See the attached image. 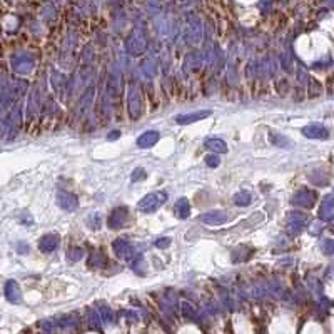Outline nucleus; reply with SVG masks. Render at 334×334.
Returning <instances> with one entry per match:
<instances>
[{
  "label": "nucleus",
  "instance_id": "1",
  "mask_svg": "<svg viewBox=\"0 0 334 334\" xmlns=\"http://www.w3.org/2000/svg\"><path fill=\"white\" fill-rule=\"evenodd\" d=\"M167 199V194L166 192H152L149 195H146L144 199L139 203V209L142 213H154V211H157L161 206L166 203Z\"/></svg>",
  "mask_w": 334,
  "mask_h": 334
},
{
  "label": "nucleus",
  "instance_id": "2",
  "mask_svg": "<svg viewBox=\"0 0 334 334\" xmlns=\"http://www.w3.org/2000/svg\"><path fill=\"white\" fill-rule=\"evenodd\" d=\"M229 219H231V216H229V213H226V211H213V213L201 216V221L206 222V224H211V226H222Z\"/></svg>",
  "mask_w": 334,
  "mask_h": 334
},
{
  "label": "nucleus",
  "instance_id": "3",
  "mask_svg": "<svg viewBox=\"0 0 334 334\" xmlns=\"http://www.w3.org/2000/svg\"><path fill=\"white\" fill-rule=\"evenodd\" d=\"M316 201V194L309 189H301L296 192V195L293 197V203L298 206H303V208H311Z\"/></svg>",
  "mask_w": 334,
  "mask_h": 334
},
{
  "label": "nucleus",
  "instance_id": "4",
  "mask_svg": "<svg viewBox=\"0 0 334 334\" xmlns=\"http://www.w3.org/2000/svg\"><path fill=\"white\" fill-rule=\"evenodd\" d=\"M319 217L322 221L334 219V195H326L321 203L319 208Z\"/></svg>",
  "mask_w": 334,
  "mask_h": 334
},
{
  "label": "nucleus",
  "instance_id": "5",
  "mask_svg": "<svg viewBox=\"0 0 334 334\" xmlns=\"http://www.w3.org/2000/svg\"><path fill=\"white\" fill-rule=\"evenodd\" d=\"M304 136L309 137V139H327L329 132H327L326 127H322L321 124H311L304 127Z\"/></svg>",
  "mask_w": 334,
  "mask_h": 334
},
{
  "label": "nucleus",
  "instance_id": "6",
  "mask_svg": "<svg viewBox=\"0 0 334 334\" xmlns=\"http://www.w3.org/2000/svg\"><path fill=\"white\" fill-rule=\"evenodd\" d=\"M12 65H14V69L17 72H20V74H25V72H29L30 69H32V65H34V60H32V57L30 55H27V54H22V55H17L15 59L12 60Z\"/></svg>",
  "mask_w": 334,
  "mask_h": 334
},
{
  "label": "nucleus",
  "instance_id": "7",
  "mask_svg": "<svg viewBox=\"0 0 334 334\" xmlns=\"http://www.w3.org/2000/svg\"><path fill=\"white\" fill-rule=\"evenodd\" d=\"M127 221V209L125 208H119L115 209L112 214L109 217V226L112 227V229H119L125 224Z\"/></svg>",
  "mask_w": 334,
  "mask_h": 334
},
{
  "label": "nucleus",
  "instance_id": "8",
  "mask_svg": "<svg viewBox=\"0 0 334 334\" xmlns=\"http://www.w3.org/2000/svg\"><path fill=\"white\" fill-rule=\"evenodd\" d=\"M59 246V236L55 234H45L39 242V249L42 252H52Z\"/></svg>",
  "mask_w": 334,
  "mask_h": 334
},
{
  "label": "nucleus",
  "instance_id": "9",
  "mask_svg": "<svg viewBox=\"0 0 334 334\" xmlns=\"http://www.w3.org/2000/svg\"><path fill=\"white\" fill-rule=\"evenodd\" d=\"M211 112L209 110H201V112H194V114H185V115H177L176 122L177 124H192L195 120H203L206 117H209Z\"/></svg>",
  "mask_w": 334,
  "mask_h": 334
},
{
  "label": "nucleus",
  "instance_id": "10",
  "mask_svg": "<svg viewBox=\"0 0 334 334\" xmlns=\"http://www.w3.org/2000/svg\"><path fill=\"white\" fill-rule=\"evenodd\" d=\"M57 201H59L60 208L65 211H74L77 208V197L72 194H65V192H59L57 195Z\"/></svg>",
  "mask_w": 334,
  "mask_h": 334
},
{
  "label": "nucleus",
  "instance_id": "11",
  "mask_svg": "<svg viewBox=\"0 0 334 334\" xmlns=\"http://www.w3.org/2000/svg\"><path fill=\"white\" fill-rule=\"evenodd\" d=\"M159 141V134L156 130H147L144 132L139 139H137V146L139 147H152Z\"/></svg>",
  "mask_w": 334,
  "mask_h": 334
},
{
  "label": "nucleus",
  "instance_id": "12",
  "mask_svg": "<svg viewBox=\"0 0 334 334\" xmlns=\"http://www.w3.org/2000/svg\"><path fill=\"white\" fill-rule=\"evenodd\" d=\"M114 251L119 257H129L132 254V247L130 244L124 241V239H117L114 242Z\"/></svg>",
  "mask_w": 334,
  "mask_h": 334
},
{
  "label": "nucleus",
  "instance_id": "13",
  "mask_svg": "<svg viewBox=\"0 0 334 334\" xmlns=\"http://www.w3.org/2000/svg\"><path fill=\"white\" fill-rule=\"evenodd\" d=\"M129 105H130V115L137 117L141 110V102H139V92L134 87H130V95H129Z\"/></svg>",
  "mask_w": 334,
  "mask_h": 334
},
{
  "label": "nucleus",
  "instance_id": "14",
  "mask_svg": "<svg viewBox=\"0 0 334 334\" xmlns=\"http://www.w3.org/2000/svg\"><path fill=\"white\" fill-rule=\"evenodd\" d=\"M5 294H7V298L12 301V303H19V299H20L19 284L15 283V281H9V283L5 284Z\"/></svg>",
  "mask_w": 334,
  "mask_h": 334
},
{
  "label": "nucleus",
  "instance_id": "15",
  "mask_svg": "<svg viewBox=\"0 0 334 334\" xmlns=\"http://www.w3.org/2000/svg\"><path fill=\"white\" fill-rule=\"evenodd\" d=\"M174 211H176L177 217H181V219H185V217H189V213H190V208H189V203L185 199H179L176 206H174Z\"/></svg>",
  "mask_w": 334,
  "mask_h": 334
},
{
  "label": "nucleus",
  "instance_id": "16",
  "mask_svg": "<svg viewBox=\"0 0 334 334\" xmlns=\"http://www.w3.org/2000/svg\"><path fill=\"white\" fill-rule=\"evenodd\" d=\"M144 47H146V42L139 40V39H134V37L127 42V49L132 52V55H141V52L144 50Z\"/></svg>",
  "mask_w": 334,
  "mask_h": 334
},
{
  "label": "nucleus",
  "instance_id": "17",
  "mask_svg": "<svg viewBox=\"0 0 334 334\" xmlns=\"http://www.w3.org/2000/svg\"><path fill=\"white\" fill-rule=\"evenodd\" d=\"M206 147H208V149H213L214 152H227L226 142L221 139H208L206 141Z\"/></svg>",
  "mask_w": 334,
  "mask_h": 334
},
{
  "label": "nucleus",
  "instance_id": "18",
  "mask_svg": "<svg viewBox=\"0 0 334 334\" xmlns=\"http://www.w3.org/2000/svg\"><path fill=\"white\" fill-rule=\"evenodd\" d=\"M251 201H252V197L247 190H241V192L236 194V197H234V203L237 206H247V204H251Z\"/></svg>",
  "mask_w": 334,
  "mask_h": 334
},
{
  "label": "nucleus",
  "instance_id": "19",
  "mask_svg": "<svg viewBox=\"0 0 334 334\" xmlns=\"http://www.w3.org/2000/svg\"><path fill=\"white\" fill-rule=\"evenodd\" d=\"M321 247H322V251H324V254H329V256L334 254V241L332 239H324Z\"/></svg>",
  "mask_w": 334,
  "mask_h": 334
},
{
  "label": "nucleus",
  "instance_id": "20",
  "mask_svg": "<svg viewBox=\"0 0 334 334\" xmlns=\"http://www.w3.org/2000/svg\"><path fill=\"white\" fill-rule=\"evenodd\" d=\"M144 177H146V171H144V169H141V167L136 169V171L132 172V181H134V182L141 181V179H144Z\"/></svg>",
  "mask_w": 334,
  "mask_h": 334
},
{
  "label": "nucleus",
  "instance_id": "21",
  "mask_svg": "<svg viewBox=\"0 0 334 334\" xmlns=\"http://www.w3.org/2000/svg\"><path fill=\"white\" fill-rule=\"evenodd\" d=\"M206 164H208L209 167H217L219 166V157L217 156H208L206 157Z\"/></svg>",
  "mask_w": 334,
  "mask_h": 334
},
{
  "label": "nucleus",
  "instance_id": "22",
  "mask_svg": "<svg viewBox=\"0 0 334 334\" xmlns=\"http://www.w3.org/2000/svg\"><path fill=\"white\" fill-rule=\"evenodd\" d=\"M82 254H84L82 249H79V247H77V249H72V251H71V256H69V257H71L72 261H77V259H81V257H82Z\"/></svg>",
  "mask_w": 334,
  "mask_h": 334
},
{
  "label": "nucleus",
  "instance_id": "23",
  "mask_svg": "<svg viewBox=\"0 0 334 334\" xmlns=\"http://www.w3.org/2000/svg\"><path fill=\"white\" fill-rule=\"evenodd\" d=\"M91 264L92 266H100V264H104V257L100 256V254H94L91 259Z\"/></svg>",
  "mask_w": 334,
  "mask_h": 334
},
{
  "label": "nucleus",
  "instance_id": "24",
  "mask_svg": "<svg viewBox=\"0 0 334 334\" xmlns=\"http://www.w3.org/2000/svg\"><path fill=\"white\" fill-rule=\"evenodd\" d=\"M156 244H157V247H167L169 244H171V239H169V237H162V239H159Z\"/></svg>",
  "mask_w": 334,
  "mask_h": 334
},
{
  "label": "nucleus",
  "instance_id": "25",
  "mask_svg": "<svg viewBox=\"0 0 334 334\" xmlns=\"http://www.w3.org/2000/svg\"><path fill=\"white\" fill-rule=\"evenodd\" d=\"M117 136H119V132H112V136H110L109 139H115V137H117Z\"/></svg>",
  "mask_w": 334,
  "mask_h": 334
},
{
  "label": "nucleus",
  "instance_id": "26",
  "mask_svg": "<svg viewBox=\"0 0 334 334\" xmlns=\"http://www.w3.org/2000/svg\"><path fill=\"white\" fill-rule=\"evenodd\" d=\"M332 231H334V224H332Z\"/></svg>",
  "mask_w": 334,
  "mask_h": 334
}]
</instances>
